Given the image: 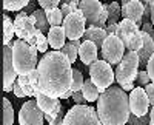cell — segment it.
Returning a JSON list of instances; mask_svg holds the SVG:
<instances>
[{
  "mask_svg": "<svg viewBox=\"0 0 154 125\" xmlns=\"http://www.w3.org/2000/svg\"><path fill=\"white\" fill-rule=\"evenodd\" d=\"M125 49L130 53H139L143 46V37H142V31H136L134 34H131L128 39L123 40Z\"/></svg>",
  "mask_w": 154,
  "mask_h": 125,
  "instance_id": "ffe728a7",
  "label": "cell"
},
{
  "mask_svg": "<svg viewBox=\"0 0 154 125\" xmlns=\"http://www.w3.org/2000/svg\"><path fill=\"white\" fill-rule=\"evenodd\" d=\"M85 28H86V22L80 9H77L75 12H72L71 16H68L63 20V30H65V34L69 39V42L80 40V37L85 36L86 31Z\"/></svg>",
  "mask_w": 154,
  "mask_h": 125,
  "instance_id": "30bf717a",
  "label": "cell"
},
{
  "mask_svg": "<svg viewBox=\"0 0 154 125\" xmlns=\"http://www.w3.org/2000/svg\"><path fill=\"white\" fill-rule=\"evenodd\" d=\"M139 67H140V60H139L137 53L126 51V54L123 56L117 70H116V80H117V83L120 86L133 83L137 79V74L140 71Z\"/></svg>",
  "mask_w": 154,
  "mask_h": 125,
  "instance_id": "5b68a950",
  "label": "cell"
},
{
  "mask_svg": "<svg viewBox=\"0 0 154 125\" xmlns=\"http://www.w3.org/2000/svg\"><path fill=\"white\" fill-rule=\"evenodd\" d=\"M79 9L83 12L88 28H106L108 9L106 5L97 0H82L79 2Z\"/></svg>",
  "mask_w": 154,
  "mask_h": 125,
  "instance_id": "277c9868",
  "label": "cell"
},
{
  "mask_svg": "<svg viewBox=\"0 0 154 125\" xmlns=\"http://www.w3.org/2000/svg\"><path fill=\"white\" fill-rule=\"evenodd\" d=\"M38 5H40V9L48 12V11H53V9L59 8L60 2L59 0H38Z\"/></svg>",
  "mask_w": 154,
  "mask_h": 125,
  "instance_id": "d6a6232c",
  "label": "cell"
},
{
  "mask_svg": "<svg viewBox=\"0 0 154 125\" xmlns=\"http://www.w3.org/2000/svg\"><path fill=\"white\" fill-rule=\"evenodd\" d=\"M143 6H145V12H143V17L145 19H151V5H149V2H143Z\"/></svg>",
  "mask_w": 154,
  "mask_h": 125,
  "instance_id": "ee69618b",
  "label": "cell"
},
{
  "mask_svg": "<svg viewBox=\"0 0 154 125\" xmlns=\"http://www.w3.org/2000/svg\"><path fill=\"white\" fill-rule=\"evenodd\" d=\"M77 9H79V2H77V0L63 2L62 3V16H63V19H66L68 16H71L72 12H75Z\"/></svg>",
  "mask_w": 154,
  "mask_h": 125,
  "instance_id": "1f68e13d",
  "label": "cell"
},
{
  "mask_svg": "<svg viewBox=\"0 0 154 125\" xmlns=\"http://www.w3.org/2000/svg\"><path fill=\"white\" fill-rule=\"evenodd\" d=\"M89 77H91L93 83L97 86L100 94H102L112 86V82L116 80V73L112 71V68L108 62L97 60L89 67Z\"/></svg>",
  "mask_w": 154,
  "mask_h": 125,
  "instance_id": "52a82bcc",
  "label": "cell"
},
{
  "mask_svg": "<svg viewBox=\"0 0 154 125\" xmlns=\"http://www.w3.org/2000/svg\"><path fill=\"white\" fill-rule=\"evenodd\" d=\"M151 37H152V40H154V34H152V36H151Z\"/></svg>",
  "mask_w": 154,
  "mask_h": 125,
  "instance_id": "681fc988",
  "label": "cell"
},
{
  "mask_svg": "<svg viewBox=\"0 0 154 125\" xmlns=\"http://www.w3.org/2000/svg\"><path fill=\"white\" fill-rule=\"evenodd\" d=\"M106 9H108V23L106 25H119L120 17H122V5H119L117 2H111L109 5H106Z\"/></svg>",
  "mask_w": 154,
  "mask_h": 125,
  "instance_id": "cb8c5ba5",
  "label": "cell"
},
{
  "mask_svg": "<svg viewBox=\"0 0 154 125\" xmlns=\"http://www.w3.org/2000/svg\"><path fill=\"white\" fill-rule=\"evenodd\" d=\"M34 17H35V27H37V30L40 31L42 34L43 33H49V22H48V17H46V12L43 11V9H35L34 12Z\"/></svg>",
  "mask_w": 154,
  "mask_h": 125,
  "instance_id": "d4e9b609",
  "label": "cell"
},
{
  "mask_svg": "<svg viewBox=\"0 0 154 125\" xmlns=\"http://www.w3.org/2000/svg\"><path fill=\"white\" fill-rule=\"evenodd\" d=\"M3 90L9 93L12 91L14 83L19 79L14 67V59H12V43L3 46Z\"/></svg>",
  "mask_w": 154,
  "mask_h": 125,
  "instance_id": "8fae6325",
  "label": "cell"
},
{
  "mask_svg": "<svg viewBox=\"0 0 154 125\" xmlns=\"http://www.w3.org/2000/svg\"><path fill=\"white\" fill-rule=\"evenodd\" d=\"M82 94L85 97V101L88 102H94V101H99V97H100V91L99 88L93 83L91 79H86L85 83H83V88H82Z\"/></svg>",
  "mask_w": 154,
  "mask_h": 125,
  "instance_id": "7402d4cb",
  "label": "cell"
},
{
  "mask_svg": "<svg viewBox=\"0 0 154 125\" xmlns=\"http://www.w3.org/2000/svg\"><path fill=\"white\" fill-rule=\"evenodd\" d=\"M28 5H31L28 0H17V2L5 0V2H3V8H5V11H19V9H22V8H26Z\"/></svg>",
  "mask_w": 154,
  "mask_h": 125,
  "instance_id": "4dcf8cb0",
  "label": "cell"
},
{
  "mask_svg": "<svg viewBox=\"0 0 154 125\" xmlns=\"http://www.w3.org/2000/svg\"><path fill=\"white\" fill-rule=\"evenodd\" d=\"M72 96H74V93H72V91L69 90V91H66L65 94L62 96V99H69V97H72Z\"/></svg>",
  "mask_w": 154,
  "mask_h": 125,
  "instance_id": "c3c4849f",
  "label": "cell"
},
{
  "mask_svg": "<svg viewBox=\"0 0 154 125\" xmlns=\"http://www.w3.org/2000/svg\"><path fill=\"white\" fill-rule=\"evenodd\" d=\"M72 99H74V104L75 105H85V97H83V94H82V91H77V93H74V96H72Z\"/></svg>",
  "mask_w": 154,
  "mask_h": 125,
  "instance_id": "f35d334b",
  "label": "cell"
},
{
  "mask_svg": "<svg viewBox=\"0 0 154 125\" xmlns=\"http://www.w3.org/2000/svg\"><path fill=\"white\" fill-rule=\"evenodd\" d=\"M45 114L38 108L37 101H28L20 107L19 123L20 125H43Z\"/></svg>",
  "mask_w": 154,
  "mask_h": 125,
  "instance_id": "7c38bea8",
  "label": "cell"
},
{
  "mask_svg": "<svg viewBox=\"0 0 154 125\" xmlns=\"http://www.w3.org/2000/svg\"><path fill=\"white\" fill-rule=\"evenodd\" d=\"M63 125H102L97 110L89 105H74L65 114Z\"/></svg>",
  "mask_w": 154,
  "mask_h": 125,
  "instance_id": "8992f818",
  "label": "cell"
},
{
  "mask_svg": "<svg viewBox=\"0 0 154 125\" xmlns=\"http://www.w3.org/2000/svg\"><path fill=\"white\" fill-rule=\"evenodd\" d=\"M125 45L117 36H108L102 46V57L109 65H119L125 56Z\"/></svg>",
  "mask_w": 154,
  "mask_h": 125,
  "instance_id": "9c48e42d",
  "label": "cell"
},
{
  "mask_svg": "<svg viewBox=\"0 0 154 125\" xmlns=\"http://www.w3.org/2000/svg\"><path fill=\"white\" fill-rule=\"evenodd\" d=\"M63 122H65V114H63V111H62L53 122H49V125H63Z\"/></svg>",
  "mask_w": 154,
  "mask_h": 125,
  "instance_id": "7bdbcfd3",
  "label": "cell"
},
{
  "mask_svg": "<svg viewBox=\"0 0 154 125\" xmlns=\"http://www.w3.org/2000/svg\"><path fill=\"white\" fill-rule=\"evenodd\" d=\"M149 5H151V23L154 27V0H149Z\"/></svg>",
  "mask_w": 154,
  "mask_h": 125,
  "instance_id": "bcb514c9",
  "label": "cell"
},
{
  "mask_svg": "<svg viewBox=\"0 0 154 125\" xmlns=\"http://www.w3.org/2000/svg\"><path fill=\"white\" fill-rule=\"evenodd\" d=\"M46 17H48V22L51 25V28L60 27V23L65 20V19H63V16H62V9H59V8H56L53 11H48L46 12Z\"/></svg>",
  "mask_w": 154,
  "mask_h": 125,
  "instance_id": "f1b7e54d",
  "label": "cell"
},
{
  "mask_svg": "<svg viewBox=\"0 0 154 125\" xmlns=\"http://www.w3.org/2000/svg\"><path fill=\"white\" fill-rule=\"evenodd\" d=\"M136 31H140L139 30V27L134 23V22H131V20H126V19H122L120 20V23H119V31H117V37L123 42L125 39H128L131 34H134Z\"/></svg>",
  "mask_w": 154,
  "mask_h": 125,
  "instance_id": "44dd1931",
  "label": "cell"
},
{
  "mask_svg": "<svg viewBox=\"0 0 154 125\" xmlns=\"http://www.w3.org/2000/svg\"><path fill=\"white\" fill-rule=\"evenodd\" d=\"M120 88H122L123 91H133V90H134V83H128V85H123V86H120Z\"/></svg>",
  "mask_w": 154,
  "mask_h": 125,
  "instance_id": "f6af8a7d",
  "label": "cell"
},
{
  "mask_svg": "<svg viewBox=\"0 0 154 125\" xmlns=\"http://www.w3.org/2000/svg\"><path fill=\"white\" fill-rule=\"evenodd\" d=\"M80 45H82L80 40H74V42H66L65 46L62 48V53L68 57V60L71 62V65L77 60V57H79V48H80Z\"/></svg>",
  "mask_w": 154,
  "mask_h": 125,
  "instance_id": "603a6c76",
  "label": "cell"
},
{
  "mask_svg": "<svg viewBox=\"0 0 154 125\" xmlns=\"http://www.w3.org/2000/svg\"><path fill=\"white\" fill-rule=\"evenodd\" d=\"M145 91H146V96H148V99H149L151 107H154V83H152V82L145 86Z\"/></svg>",
  "mask_w": 154,
  "mask_h": 125,
  "instance_id": "8d00e7d4",
  "label": "cell"
},
{
  "mask_svg": "<svg viewBox=\"0 0 154 125\" xmlns=\"http://www.w3.org/2000/svg\"><path fill=\"white\" fill-rule=\"evenodd\" d=\"M72 70L71 62L62 51L46 53L37 65L38 90L49 97H62L71 90Z\"/></svg>",
  "mask_w": 154,
  "mask_h": 125,
  "instance_id": "6da1fadb",
  "label": "cell"
},
{
  "mask_svg": "<svg viewBox=\"0 0 154 125\" xmlns=\"http://www.w3.org/2000/svg\"><path fill=\"white\" fill-rule=\"evenodd\" d=\"M17 82H19V85L22 86L23 93L26 94L28 97H35V93L38 91V86H34V85L31 83V80H29L28 76H19Z\"/></svg>",
  "mask_w": 154,
  "mask_h": 125,
  "instance_id": "4316f807",
  "label": "cell"
},
{
  "mask_svg": "<svg viewBox=\"0 0 154 125\" xmlns=\"http://www.w3.org/2000/svg\"><path fill=\"white\" fill-rule=\"evenodd\" d=\"M83 76H82V73L79 70H72V83H71V91L72 93H77V91H82L83 88Z\"/></svg>",
  "mask_w": 154,
  "mask_h": 125,
  "instance_id": "f546056e",
  "label": "cell"
},
{
  "mask_svg": "<svg viewBox=\"0 0 154 125\" xmlns=\"http://www.w3.org/2000/svg\"><path fill=\"white\" fill-rule=\"evenodd\" d=\"M14 34H16L14 22H12L6 14H3V43L5 45H9Z\"/></svg>",
  "mask_w": 154,
  "mask_h": 125,
  "instance_id": "484cf974",
  "label": "cell"
},
{
  "mask_svg": "<svg viewBox=\"0 0 154 125\" xmlns=\"http://www.w3.org/2000/svg\"><path fill=\"white\" fill-rule=\"evenodd\" d=\"M14 28H16V36L19 37V40H23L32 46H35L37 37L40 34V31L35 27V17L34 14L28 16L26 12H20L17 17L14 19Z\"/></svg>",
  "mask_w": 154,
  "mask_h": 125,
  "instance_id": "ba28073f",
  "label": "cell"
},
{
  "mask_svg": "<svg viewBox=\"0 0 154 125\" xmlns=\"http://www.w3.org/2000/svg\"><path fill=\"white\" fill-rule=\"evenodd\" d=\"M12 91H14V94H16L17 97H25V96H26V94L23 93L22 86L19 85V82H16V83H14V88H12Z\"/></svg>",
  "mask_w": 154,
  "mask_h": 125,
  "instance_id": "b9f144b4",
  "label": "cell"
},
{
  "mask_svg": "<svg viewBox=\"0 0 154 125\" xmlns=\"http://www.w3.org/2000/svg\"><path fill=\"white\" fill-rule=\"evenodd\" d=\"M12 59L19 76H28L31 71L37 68V48L23 42H12Z\"/></svg>",
  "mask_w": 154,
  "mask_h": 125,
  "instance_id": "3957f363",
  "label": "cell"
},
{
  "mask_svg": "<svg viewBox=\"0 0 154 125\" xmlns=\"http://www.w3.org/2000/svg\"><path fill=\"white\" fill-rule=\"evenodd\" d=\"M14 123V110L12 104L8 99H3V125H12Z\"/></svg>",
  "mask_w": 154,
  "mask_h": 125,
  "instance_id": "83f0119b",
  "label": "cell"
},
{
  "mask_svg": "<svg viewBox=\"0 0 154 125\" xmlns=\"http://www.w3.org/2000/svg\"><path fill=\"white\" fill-rule=\"evenodd\" d=\"M142 31H143V33H148L149 36H152V34H154V27H152L151 20H149V22H145V23L142 25Z\"/></svg>",
  "mask_w": 154,
  "mask_h": 125,
  "instance_id": "60d3db41",
  "label": "cell"
},
{
  "mask_svg": "<svg viewBox=\"0 0 154 125\" xmlns=\"http://www.w3.org/2000/svg\"><path fill=\"white\" fill-rule=\"evenodd\" d=\"M126 125H149V116H142V117H137L134 114H131L130 120H128Z\"/></svg>",
  "mask_w": 154,
  "mask_h": 125,
  "instance_id": "d590c367",
  "label": "cell"
},
{
  "mask_svg": "<svg viewBox=\"0 0 154 125\" xmlns=\"http://www.w3.org/2000/svg\"><path fill=\"white\" fill-rule=\"evenodd\" d=\"M146 73H148V76H149L151 82L154 83V56H152V57L149 59L148 65H146Z\"/></svg>",
  "mask_w": 154,
  "mask_h": 125,
  "instance_id": "74e56055",
  "label": "cell"
},
{
  "mask_svg": "<svg viewBox=\"0 0 154 125\" xmlns=\"http://www.w3.org/2000/svg\"><path fill=\"white\" fill-rule=\"evenodd\" d=\"M136 82H137V86L143 88V86H146V85H149V83H151V79H149V76H148V73H146L145 70H142V71H139Z\"/></svg>",
  "mask_w": 154,
  "mask_h": 125,
  "instance_id": "e575fe53",
  "label": "cell"
},
{
  "mask_svg": "<svg viewBox=\"0 0 154 125\" xmlns=\"http://www.w3.org/2000/svg\"><path fill=\"white\" fill-rule=\"evenodd\" d=\"M97 114L102 125H126L131 117L130 96L120 86H111L97 101Z\"/></svg>",
  "mask_w": 154,
  "mask_h": 125,
  "instance_id": "7a4b0ae2",
  "label": "cell"
},
{
  "mask_svg": "<svg viewBox=\"0 0 154 125\" xmlns=\"http://www.w3.org/2000/svg\"><path fill=\"white\" fill-rule=\"evenodd\" d=\"M28 77H29V80L34 86H38V71H37V68L28 74Z\"/></svg>",
  "mask_w": 154,
  "mask_h": 125,
  "instance_id": "ab89813d",
  "label": "cell"
},
{
  "mask_svg": "<svg viewBox=\"0 0 154 125\" xmlns=\"http://www.w3.org/2000/svg\"><path fill=\"white\" fill-rule=\"evenodd\" d=\"M143 12H145V6L143 2H140V0H125L122 3V19L134 22L137 27L142 25Z\"/></svg>",
  "mask_w": 154,
  "mask_h": 125,
  "instance_id": "9a60e30c",
  "label": "cell"
},
{
  "mask_svg": "<svg viewBox=\"0 0 154 125\" xmlns=\"http://www.w3.org/2000/svg\"><path fill=\"white\" fill-rule=\"evenodd\" d=\"M35 101H37L38 108H40V110L43 111L45 119H46L48 122H53V120H54L60 113H62V111H63L62 104H60L59 99L49 97V96L43 94L40 90H38V91L35 93Z\"/></svg>",
  "mask_w": 154,
  "mask_h": 125,
  "instance_id": "4fadbf2b",
  "label": "cell"
},
{
  "mask_svg": "<svg viewBox=\"0 0 154 125\" xmlns=\"http://www.w3.org/2000/svg\"><path fill=\"white\" fill-rule=\"evenodd\" d=\"M79 57L82 64L86 67H91L94 62H97V46L93 42H82L79 48Z\"/></svg>",
  "mask_w": 154,
  "mask_h": 125,
  "instance_id": "2e32d148",
  "label": "cell"
},
{
  "mask_svg": "<svg viewBox=\"0 0 154 125\" xmlns=\"http://www.w3.org/2000/svg\"><path fill=\"white\" fill-rule=\"evenodd\" d=\"M151 107L149 99L146 96L145 88H140V86H136V88L130 93V108H131V114L142 117L148 114V108Z\"/></svg>",
  "mask_w": 154,
  "mask_h": 125,
  "instance_id": "5bb4252c",
  "label": "cell"
},
{
  "mask_svg": "<svg viewBox=\"0 0 154 125\" xmlns=\"http://www.w3.org/2000/svg\"><path fill=\"white\" fill-rule=\"evenodd\" d=\"M48 42L49 45L54 48V51H62V48L65 46V39H66V34H65V30H63V27H54L51 28L49 33H48Z\"/></svg>",
  "mask_w": 154,
  "mask_h": 125,
  "instance_id": "ac0fdd59",
  "label": "cell"
},
{
  "mask_svg": "<svg viewBox=\"0 0 154 125\" xmlns=\"http://www.w3.org/2000/svg\"><path fill=\"white\" fill-rule=\"evenodd\" d=\"M106 30L105 28H86L85 31V36H83V42H93L97 48L102 49V46H103L105 40H106Z\"/></svg>",
  "mask_w": 154,
  "mask_h": 125,
  "instance_id": "d6986e66",
  "label": "cell"
},
{
  "mask_svg": "<svg viewBox=\"0 0 154 125\" xmlns=\"http://www.w3.org/2000/svg\"><path fill=\"white\" fill-rule=\"evenodd\" d=\"M48 45H49L48 37H45V36L40 33V34H38V37H37V42H35L37 51H38V53H46V51H48Z\"/></svg>",
  "mask_w": 154,
  "mask_h": 125,
  "instance_id": "836d02e7",
  "label": "cell"
},
{
  "mask_svg": "<svg viewBox=\"0 0 154 125\" xmlns=\"http://www.w3.org/2000/svg\"><path fill=\"white\" fill-rule=\"evenodd\" d=\"M149 125H154V107L149 110Z\"/></svg>",
  "mask_w": 154,
  "mask_h": 125,
  "instance_id": "7dc6e473",
  "label": "cell"
},
{
  "mask_svg": "<svg viewBox=\"0 0 154 125\" xmlns=\"http://www.w3.org/2000/svg\"><path fill=\"white\" fill-rule=\"evenodd\" d=\"M142 37H143V46L137 53V56L140 60V67H146L149 59L154 56V40L148 33H143V31H142Z\"/></svg>",
  "mask_w": 154,
  "mask_h": 125,
  "instance_id": "e0dca14e",
  "label": "cell"
}]
</instances>
